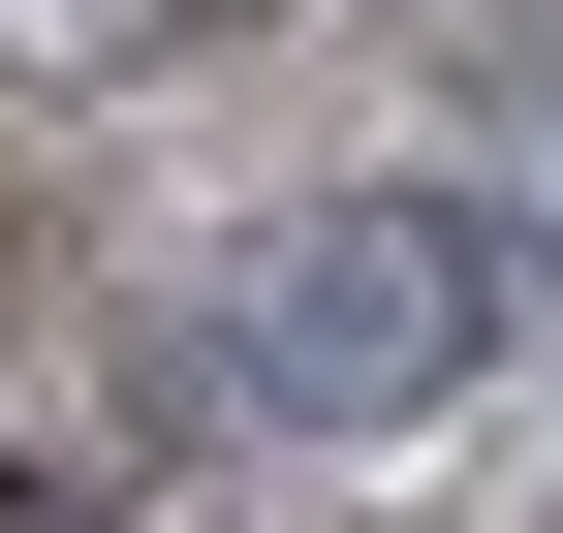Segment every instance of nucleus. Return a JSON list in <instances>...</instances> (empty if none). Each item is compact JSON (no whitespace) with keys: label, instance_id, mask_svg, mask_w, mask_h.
I'll return each mask as SVG.
<instances>
[{"label":"nucleus","instance_id":"nucleus-1","mask_svg":"<svg viewBox=\"0 0 563 533\" xmlns=\"http://www.w3.org/2000/svg\"><path fill=\"white\" fill-rule=\"evenodd\" d=\"M532 314H563V220H532V188L376 157V188H282V220H251L220 377H251V439H439V409L532 377Z\"/></svg>","mask_w":563,"mask_h":533},{"label":"nucleus","instance_id":"nucleus-2","mask_svg":"<svg viewBox=\"0 0 563 533\" xmlns=\"http://www.w3.org/2000/svg\"><path fill=\"white\" fill-rule=\"evenodd\" d=\"M251 0H0V63H32V95H157V63H220Z\"/></svg>","mask_w":563,"mask_h":533}]
</instances>
